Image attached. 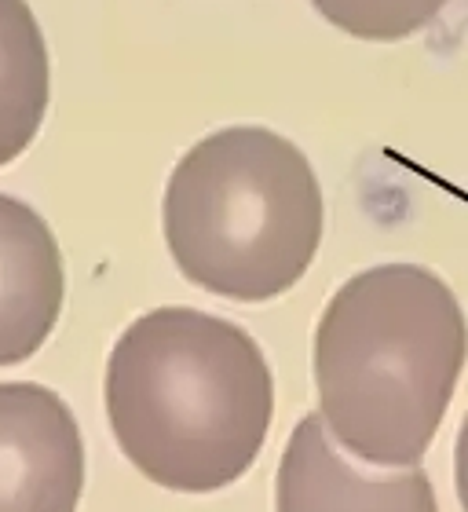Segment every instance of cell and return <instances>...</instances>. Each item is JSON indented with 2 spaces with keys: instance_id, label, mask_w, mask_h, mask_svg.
I'll list each match as a JSON object with an SVG mask.
<instances>
[{
  "instance_id": "cell-1",
  "label": "cell",
  "mask_w": 468,
  "mask_h": 512,
  "mask_svg": "<svg viewBox=\"0 0 468 512\" xmlns=\"http://www.w3.org/2000/svg\"><path fill=\"white\" fill-rule=\"evenodd\" d=\"M103 395L121 454L176 494H213L242 480L275 417L260 344L198 308L139 315L110 352Z\"/></svg>"
},
{
  "instance_id": "cell-2",
  "label": "cell",
  "mask_w": 468,
  "mask_h": 512,
  "mask_svg": "<svg viewBox=\"0 0 468 512\" xmlns=\"http://www.w3.org/2000/svg\"><path fill=\"white\" fill-rule=\"evenodd\" d=\"M468 359L458 293L421 264L351 275L315 326V388L330 436L373 469L421 465Z\"/></svg>"
},
{
  "instance_id": "cell-3",
  "label": "cell",
  "mask_w": 468,
  "mask_h": 512,
  "mask_svg": "<svg viewBox=\"0 0 468 512\" xmlns=\"http://www.w3.org/2000/svg\"><path fill=\"white\" fill-rule=\"evenodd\" d=\"M161 227L187 282L238 304H264L308 275L326 205L293 139L264 125H231L176 161Z\"/></svg>"
},
{
  "instance_id": "cell-4",
  "label": "cell",
  "mask_w": 468,
  "mask_h": 512,
  "mask_svg": "<svg viewBox=\"0 0 468 512\" xmlns=\"http://www.w3.org/2000/svg\"><path fill=\"white\" fill-rule=\"evenodd\" d=\"M85 439L66 399L44 384H0V512H77Z\"/></svg>"
},
{
  "instance_id": "cell-5",
  "label": "cell",
  "mask_w": 468,
  "mask_h": 512,
  "mask_svg": "<svg viewBox=\"0 0 468 512\" xmlns=\"http://www.w3.org/2000/svg\"><path fill=\"white\" fill-rule=\"evenodd\" d=\"M275 512H439L421 465L366 472L337 450L322 414L300 417L275 476Z\"/></svg>"
},
{
  "instance_id": "cell-6",
  "label": "cell",
  "mask_w": 468,
  "mask_h": 512,
  "mask_svg": "<svg viewBox=\"0 0 468 512\" xmlns=\"http://www.w3.org/2000/svg\"><path fill=\"white\" fill-rule=\"evenodd\" d=\"M63 297L66 271L52 227L26 202L0 194V366L41 352Z\"/></svg>"
},
{
  "instance_id": "cell-7",
  "label": "cell",
  "mask_w": 468,
  "mask_h": 512,
  "mask_svg": "<svg viewBox=\"0 0 468 512\" xmlns=\"http://www.w3.org/2000/svg\"><path fill=\"white\" fill-rule=\"evenodd\" d=\"M52 59L26 0H0V165L26 154L48 114Z\"/></svg>"
},
{
  "instance_id": "cell-8",
  "label": "cell",
  "mask_w": 468,
  "mask_h": 512,
  "mask_svg": "<svg viewBox=\"0 0 468 512\" xmlns=\"http://www.w3.org/2000/svg\"><path fill=\"white\" fill-rule=\"evenodd\" d=\"M450 0H311L322 19L359 41H406L443 15Z\"/></svg>"
},
{
  "instance_id": "cell-9",
  "label": "cell",
  "mask_w": 468,
  "mask_h": 512,
  "mask_svg": "<svg viewBox=\"0 0 468 512\" xmlns=\"http://www.w3.org/2000/svg\"><path fill=\"white\" fill-rule=\"evenodd\" d=\"M454 487H458V502L468 512V414L461 421L458 447H454Z\"/></svg>"
}]
</instances>
